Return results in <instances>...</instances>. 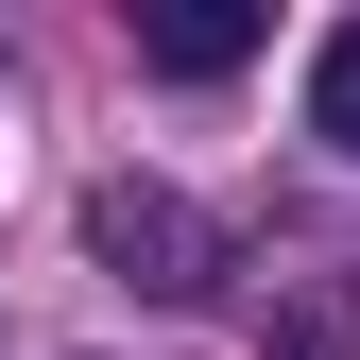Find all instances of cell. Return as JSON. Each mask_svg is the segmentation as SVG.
<instances>
[{"label": "cell", "instance_id": "obj_1", "mask_svg": "<svg viewBox=\"0 0 360 360\" xmlns=\"http://www.w3.org/2000/svg\"><path fill=\"white\" fill-rule=\"evenodd\" d=\"M86 240H103L138 292H206V223H189V189H103V206H86Z\"/></svg>", "mask_w": 360, "mask_h": 360}, {"label": "cell", "instance_id": "obj_2", "mask_svg": "<svg viewBox=\"0 0 360 360\" xmlns=\"http://www.w3.org/2000/svg\"><path fill=\"white\" fill-rule=\"evenodd\" d=\"M138 52H155L172 86H223V69L257 52V0H155V18H138Z\"/></svg>", "mask_w": 360, "mask_h": 360}, {"label": "cell", "instance_id": "obj_3", "mask_svg": "<svg viewBox=\"0 0 360 360\" xmlns=\"http://www.w3.org/2000/svg\"><path fill=\"white\" fill-rule=\"evenodd\" d=\"M309 138H326V155H360V18L309 52Z\"/></svg>", "mask_w": 360, "mask_h": 360}]
</instances>
